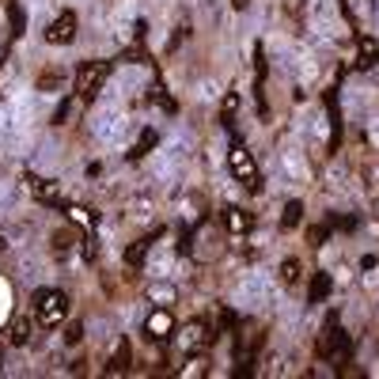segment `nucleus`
<instances>
[{
  "instance_id": "obj_1",
  "label": "nucleus",
  "mask_w": 379,
  "mask_h": 379,
  "mask_svg": "<svg viewBox=\"0 0 379 379\" xmlns=\"http://www.w3.org/2000/svg\"><path fill=\"white\" fill-rule=\"evenodd\" d=\"M106 80H110V61H84L76 69V95L84 103H95Z\"/></svg>"
},
{
  "instance_id": "obj_2",
  "label": "nucleus",
  "mask_w": 379,
  "mask_h": 379,
  "mask_svg": "<svg viewBox=\"0 0 379 379\" xmlns=\"http://www.w3.org/2000/svg\"><path fill=\"white\" fill-rule=\"evenodd\" d=\"M345 349H349V338H345V330L338 326V311H330L326 323H323V334H319V345H315V353H319L323 360H330V357H341Z\"/></svg>"
},
{
  "instance_id": "obj_3",
  "label": "nucleus",
  "mask_w": 379,
  "mask_h": 379,
  "mask_svg": "<svg viewBox=\"0 0 379 379\" xmlns=\"http://www.w3.org/2000/svg\"><path fill=\"white\" fill-rule=\"evenodd\" d=\"M228 160H231V175H236V178H239V182H243V186H247L251 193H258V190H262L258 163L251 160V152L243 148V144H231V156H228Z\"/></svg>"
},
{
  "instance_id": "obj_4",
  "label": "nucleus",
  "mask_w": 379,
  "mask_h": 379,
  "mask_svg": "<svg viewBox=\"0 0 379 379\" xmlns=\"http://www.w3.org/2000/svg\"><path fill=\"white\" fill-rule=\"evenodd\" d=\"M34 308L42 323H61L69 315V296L57 288H34Z\"/></svg>"
},
{
  "instance_id": "obj_5",
  "label": "nucleus",
  "mask_w": 379,
  "mask_h": 379,
  "mask_svg": "<svg viewBox=\"0 0 379 379\" xmlns=\"http://www.w3.org/2000/svg\"><path fill=\"white\" fill-rule=\"evenodd\" d=\"M76 11H61V16L50 23V31H46V42L50 46H69L72 39H76Z\"/></svg>"
},
{
  "instance_id": "obj_6",
  "label": "nucleus",
  "mask_w": 379,
  "mask_h": 379,
  "mask_svg": "<svg viewBox=\"0 0 379 379\" xmlns=\"http://www.w3.org/2000/svg\"><path fill=\"white\" fill-rule=\"evenodd\" d=\"M31 193L39 198L42 205H65V193H61L57 182H46V178H31Z\"/></svg>"
},
{
  "instance_id": "obj_7",
  "label": "nucleus",
  "mask_w": 379,
  "mask_h": 379,
  "mask_svg": "<svg viewBox=\"0 0 379 379\" xmlns=\"http://www.w3.org/2000/svg\"><path fill=\"white\" fill-rule=\"evenodd\" d=\"M129 360H133L129 338H118V341H114V353H110V360H106V372H110V375L126 372V368H129Z\"/></svg>"
},
{
  "instance_id": "obj_8",
  "label": "nucleus",
  "mask_w": 379,
  "mask_h": 379,
  "mask_svg": "<svg viewBox=\"0 0 379 379\" xmlns=\"http://www.w3.org/2000/svg\"><path fill=\"white\" fill-rule=\"evenodd\" d=\"M152 243H156V236H144V239H137V243L126 251V266H129V270H141L144 258H148V251H152Z\"/></svg>"
},
{
  "instance_id": "obj_9",
  "label": "nucleus",
  "mask_w": 379,
  "mask_h": 379,
  "mask_svg": "<svg viewBox=\"0 0 379 379\" xmlns=\"http://www.w3.org/2000/svg\"><path fill=\"white\" fill-rule=\"evenodd\" d=\"M182 345H186V353H198V349L209 345V334H205V323H201V319L186 326V334H182Z\"/></svg>"
},
{
  "instance_id": "obj_10",
  "label": "nucleus",
  "mask_w": 379,
  "mask_h": 379,
  "mask_svg": "<svg viewBox=\"0 0 379 379\" xmlns=\"http://www.w3.org/2000/svg\"><path fill=\"white\" fill-rule=\"evenodd\" d=\"M8 341H11V345H27V341H31V319H27V315H16V319H11Z\"/></svg>"
},
{
  "instance_id": "obj_11",
  "label": "nucleus",
  "mask_w": 379,
  "mask_h": 379,
  "mask_svg": "<svg viewBox=\"0 0 379 379\" xmlns=\"http://www.w3.org/2000/svg\"><path fill=\"white\" fill-rule=\"evenodd\" d=\"M330 288H334L330 273H315V277H311V288H308V300H311V303H323V300L330 296Z\"/></svg>"
},
{
  "instance_id": "obj_12",
  "label": "nucleus",
  "mask_w": 379,
  "mask_h": 379,
  "mask_svg": "<svg viewBox=\"0 0 379 379\" xmlns=\"http://www.w3.org/2000/svg\"><path fill=\"white\" fill-rule=\"evenodd\" d=\"M171 330H175V319H171L167 311H152V315H148V334H152V338H167Z\"/></svg>"
},
{
  "instance_id": "obj_13",
  "label": "nucleus",
  "mask_w": 379,
  "mask_h": 379,
  "mask_svg": "<svg viewBox=\"0 0 379 379\" xmlns=\"http://www.w3.org/2000/svg\"><path fill=\"white\" fill-rule=\"evenodd\" d=\"M156 141H160V133L156 129H141V141L129 148V160H141V156H148L156 148Z\"/></svg>"
},
{
  "instance_id": "obj_14",
  "label": "nucleus",
  "mask_w": 379,
  "mask_h": 379,
  "mask_svg": "<svg viewBox=\"0 0 379 379\" xmlns=\"http://www.w3.org/2000/svg\"><path fill=\"white\" fill-rule=\"evenodd\" d=\"M372 65H379V42H368V39H364V42H360V54H357V69L368 72Z\"/></svg>"
},
{
  "instance_id": "obj_15",
  "label": "nucleus",
  "mask_w": 379,
  "mask_h": 379,
  "mask_svg": "<svg viewBox=\"0 0 379 379\" xmlns=\"http://www.w3.org/2000/svg\"><path fill=\"white\" fill-rule=\"evenodd\" d=\"M224 224H228L231 231H247V228L254 224V216H251V213H243V209H236V205H231V209H224Z\"/></svg>"
},
{
  "instance_id": "obj_16",
  "label": "nucleus",
  "mask_w": 379,
  "mask_h": 379,
  "mask_svg": "<svg viewBox=\"0 0 379 379\" xmlns=\"http://www.w3.org/2000/svg\"><path fill=\"white\" fill-rule=\"evenodd\" d=\"M239 110V91H224V106H220V121L224 126H231V118H236Z\"/></svg>"
},
{
  "instance_id": "obj_17",
  "label": "nucleus",
  "mask_w": 379,
  "mask_h": 379,
  "mask_svg": "<svg viewBox=\"0 0 379 379\" xmlns=\"http://www.w3.org/2000/svg\"><path fill=\"white\" fill-rule=\"evenodd\" d=\"M72 243H76L72 231H57V236H54V254H57V258H65V254L72 251Z\"/></svg>"
},
{
  "instance_id": "obj_18",
  "label": "nucleus",
  "mask_w": 379,
  "mask_h": 379,
  "mask_svg": "<svg viewBox=\"0 0 379 379\" xmlns=\"http://www.w3.org/2000/svg\"><path fill=\"white\" fill-rule=\"evenodd\" d=\"M281 281H285V285H296V281H300V258H285V262H281Z\"/></svg>"
},
{
  "instance_id": "obj_19",
  "label": "nucleus",
  "mask_w": 379,
  "mask_h": 379,
  "mask_svg": "<svg viewBox=\"0 0 379 379\" xmlns=\"http://www.w3.org/2000/svg\"><path fill=\"white\" fill-rule=\"evenodd\" d=\"M300 216H303V205H300V201H288V205H285V216H281V224H285V228H296Z\"/></svg>"
},
{
  "instance_id": "obj_20",
  "label": "nucleus",
  "mask_w": 379,
  "mask_h": 379,
  "mask_svg": "<svg viewBox=\"0 0 379 379\" xmlns=\"http://www.w3.org/2000/svg\"><path fill=\"white\" fill-rule=\"evenodd\" d=\"M69 216L76 220V224H84V228H91V224H95V216L84 209V205H69Z\"/></svg>"
},
{
  "instance_id": "obj_21",
  "label": "nucleus",
  "mask_w": 379,
  "mask_h": 379,
  "mask_svg": "<svg viewBox=\"0 0 379 379\" xmlns=\"http://www.w3.org/2000/svg\"><path fill=\"white\" fill-rule=\"evenodd\" d=\"M11 8V39H19L23 34V8L19 4H8Z\"/></svg>"
},
{
  "instance_id": "obj_22",
  "label": "nucleus",
  "mask_w": 379,
  "mask_h": 379,
  "mask_svg": "<svg viewBox=\"0 0 379 379\" xmlns=\"http://www.w3.org/2000/svg\"><path fill=\"white\" fill-rule=\"evenodd\" d=\"M152 300H175V288H171V285H156L152 288Z\"/></svg>"
},
{
  "instance_id": "obj_23",
  "label": "nucleus",
  "mask_w": 379,
  "mask_h": 379,
  "mask_svg": "<svg viewBox=\"0 0 379 379\" xmlns=\"http://www.w3.org/2000/svg\"><path fill=\"white\" fill-rule=\"evenodd\" d=\"M80 338H84V326H80V323H72V326L65 330V341H69V345H76Z\"/></svg>"
},
{
  "instance_id": "obj_24",
  "label": "nucleus",
  "mask_w": 379,
  "mask_h": 379,
  "mask_svg": "<svg viewBox=\"0 0 379 379\" xmlns=\"http://www.w3.org/2000/svg\"><path fill=\"white\" fill-rule=\"evenodd\" d=\"M84 258H88V262L99 258V243H95V239H84Z\"/></svg>"
},
{
  "instance_id": "obj_25",
  "label": "nucleus",
  "mask_w": 379,
  "mask_h": 379,
  "mask_svg": "<svg viewBox=\"0 0 379 379\" xmlns=\"http://www.w3.org/2000/svg\"><path fill=\"white\" fill-rule=\"evenodd\" d=\"M231 8H239V11H243V8H251V0H231Z\"/></svg>"
}]
</instances>
